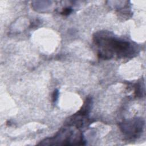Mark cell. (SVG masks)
<instances>
[{
	"mask_svg": "<svg viewBox=\"0 0 146 146\" xmlns=\"http://www.w3.org/2000/svg\"><path fill=\"white\" fill-rule=\"evenodd\" d=\"M58 90H55L54 91V93L52 94V101L53 102H55L58 98Z\"/></svg>",
	"mask_w": 146,
	"mask_h": 146,
	"instance_id": "cell-5",
	"label": "cell"
},
{
	"mask_svg": "<svg viewBox=\"0 0 146 146\" xmlns=\"http://www.w3.org/2000/svg\"><path fill=\"white\" fill-rule=\"evenodd\" d=\"M71 11H72V9L71 8L67 7V8L64 9L63 10V11L61 13V14L64 15H68L69 14H70L71 13Z\"/></svg>",
	"mask_w": 146,
	"mask_h": 146,
	"instance_id": "cell-4",
	"label": "cell"
},
{
	"mask_svg": "<svg viewBox=\"0 0 146 146\" xmlns=\"http://www.w3.org/2000/svg\"><path fill=\"white\" fill-rule=\"evenodd\" d=\"M144 121L141 119H133L123 122L120 125L122 132L128 137H137L142 133Z\"/></svg>",
	"mask_w": 146,
	"mask_h": 146,
	"instance_id": "cell-3",
	"label": "cell"
},
{
	"mask_svg": "<svg viewBox=\"0 0 146 146\" xmlns=\"http://www.w3.org/2000/svg\"><path fill=\"white\" fill-rule=\"evenodd\" d=\"M75 128H63L54 136L44 139L39 145H84L82 133Z\"/></svg>",
	"mask_w": 146,
	"mask_h": 146,
	"instance_id": "cell-2",
	"label": "cell"
},
{
	"mask_svg": "<svg viewBox=\"0 0 146 146\" xmlns=\"http://www.w3.org/2000/svg\"><path fill=\"white\" fill-rule=\"evenodd\" d=\"M94 42L98 47V56L103 59H111L114 55L120 58L128 57L135 52L133 45L129 42L114 36L109 32L96 33Z\"/></svg>",
	"mask_w": 146,
	"mask_h": 146,
	"instance_id": "cell-1",
	"label": "cell"
}]
</instances>
